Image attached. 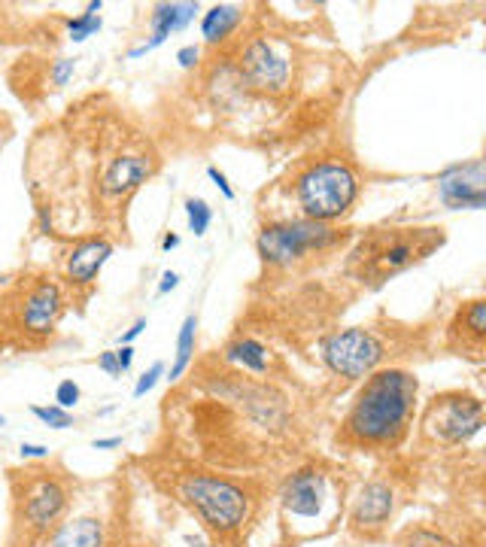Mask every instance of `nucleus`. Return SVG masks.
I'll use <instances>...</instances> for the list:
<instances>
[{
	"label": "nucleus",
	"instance_id": "nucleus-1",
	"mask_svg": "<svg viewBox=\"0 0 486 547\" xmlns=\"http://www.w3.org/2000/svg\"><path fill=\"white\" fill-rule=\"evenodd\" d=\"M420 396L417 374L380 368L365 377L344 423L341 438L353 447H395L411 429Z\"/></svg>",
	"mask_w": 486,
	"mask_h": 547
},
{
	"label": "nucleus",
	"instance_id": "nucleus-2",
	"mask_svg": "<svg viewBox=\"0 0 486 547\" xmlns=\"http://www.w3.org/2000/svg\"><path fill=\"white\" fill-rule=\"evenodd\" d=\"M447 241L444 228L438 225H389V228H371L359 247L350 253V274L362 283L380 286L389 277L408 271L420 262H426L435 250H441Z\"/></svg>",
	"mask_w": 486,
	"mask_h": 547
},
{
	"label": "nucleus",
	"instance_id": "nucleus-3",
	"mask_svg": "<svg viewBox=\"0 0 486 547\" xmlns=\"http://www.w3.org/2000/svg\"><path fill=\"white\" fill-rule=\"evenodd\" d=\"M289 189L301 219L329 225L353 210L362 180L344 159H313L292 174Z\"/></svg>",
	"mask_w": 486,
	"mask_h": 547
},
{
	"label": "nucleus",
	"instance_id": "nucleus-4",
	"mask_svg": "<svg viewBox=\"0 0 486 547\" xmlns=\"http://www.w3.org/2000/svg\"><path fill=\"white\" fill-rule=\"evenodd\" d=\"M180 499L216 532H234L250 514V496L219 475H186L180 481Z\"/></svg>",
	"mask_w": 486,
	"mask_h": 547
},
{
	"label": "nucleus",
	"instance_id": "nucleus-5",
	"mask_svg": "<svg viewBox=\"0 0 486 547\" xmlns=\"http://www.w3.org/2000/svg\"><path fill=\"white\" fill-rule=\"evenodd\" d=\"M341 241L338 228L326 225V222H310V219H283V222H271L259 231V256L268 265H292L310 253L329 250L332 244Z\"/></svg>",
	"mask_w": 486,
	"mask_h": 547
},
{
	"label": "nucleus",
	"instance_id": "nucleus-6",
	"mask_svg": "<svg viewBox=\"0 0 486 547\" xmlns=\"http://www.w3.org/2000/svg\"><path fill=\"white\" fill-rule=\"evenodd\" d=\"M319 356L332 374H338L344 380H365L383 362L386 347L371 329L353 326V329L332 332L319 344Z\"/></svg>",
	"mask_w": 486,
	"mask_h": 547
},
{
	"label": "nucleus",
	"instance_id": "nucleus-7",
	"mask_svg": "<svg viewBox=\"0 0 486 547\" xmlns=\"http://www.w3.org/2000/svg\"><path fill=\"white\" fill-rule=\"evenodd\" d=\"M426 432L444 444H465L483 429V402L462 389L441 393L426 411Z\"/></svg>",
	"mask_w": 486,
	"mask_h": 547
},
{
	"label": "nucleus",
	"instance_id": "nucleus-8",
	"mask_svg": "<svg viewBox=\"0 0 486 547\" xmlns=\"http://www.w3.org/2000/svg\"><path fill=\"white\" fill-rule=\"evenodd\" d=\"M240 76L247 80V86L277 95L289 86L292 67H289V58L274 43L259 37L240 55Z\"/></svg>",
	"mask_w": 486,
	"mask_h": 547
},
{
	"label": "nucleus",
	"instance_id": "nucleus-9",
	"mask_svg": "<svg viewBox=\"0 0 486 547\" xmlns=\"http://www.w3.org/2000/svg\"><path fill=\"white\" fill-rule=\"evenodd\" d=\"M61 314H64V295L55 280L31 283L19 301V326L25 335H34V338L52 335Z\"/></svg>",
	"mask_w": 486,
	"mask_h": 547
},
{
	"label": "nucleus",
	"instance_id": "nucleus-10",
	"mask_svg": "<svg viewBox=\"0 0 486 547\" xmlns=\"http://www.w3.org/2000/svg\"><path fill=\"white\" fill-rule=\"evenodd\" d=\"M438 195L450 210H483L486 204V171L483 159L453 165L438 177Z\"/></svg>",
	"mask_w": 486,
	"mask_h": 547
},
{
	"label": "nucleus",
	"instance_id": "nucleus-11",
	"mask_svg": "<svg viewBox=\"0 0 486 547\" xmlns=\"http://www.w3.org/2000/svg\"><path fill=\"white\" fill-rule=\"evenodd\" d=\"M67 511V490L55 478H34L25 487L19 517L31 532H49Z\"/></svg>",
	"mask_w": 486,
	"mask_h": 547
},
{
	"label": "nucleus",
	"instance_id": "nucleus-12",
	"mask_svg": "<svg viewBox=\"0 0 486 547\" xmlns=\"http://www.w3.org/2000/svg\"><path fill=\"white\" fill-rule=\"evenodd\" d=\"M447 347L468 359H483L486 353V301L471 298L465 301L450 326H447Z\"/></svg>",
	"mask_w": 486,
	"mask_h": 547
},
{
	"label": "nucleus",
	"instance_id": "nucleus-13",
	"mask_svg": "<svg viewBox=\"0 0 486 547\" xmlns=\"http://www.w3.org/2000/svg\"><path fill=\"white\" fill-rule=\"evenodd\" d=\"M110 256H113V241L98 238V234H95V238H79L70 247V253L64 256V280L73 289L92 286Z\"/></svg>",
	"mask_w": 486,
	"mask_h": 547
},
{
	"label": "nucleus",
	"instance_id": "nucleus-14",
	"mask_svg": "<svg viewBox=\"0 0 486 547\" xmlns=\"http://www.w3.org/2000/svg\"><path fill=\"white\" fill-rule=\"evenodd\" d=\"M326 475L319 472V468H301L295 472L286 484H283V508L292 514V517H319L322 514V505H326Z\"/></svg>",
	"mask_w": 486,
	"mask_h": 547
},
{
	"label": "nucleus",
	"instance_id": "nucleus-15",
	"mask_svg": "<svg viewBox=\"0 0 486 547\" xmlns=\"http://www.w3.org/2000/svg\"><path fill=\"white\" fill-rule=\"evenodd\" d=\"M201 13L198 4H155L152 7V16H149V25H152V37L140 46H134L128 52V58H143L146 52L158 49L161 43H165L171 34L189 28L195 22V16Z\"/></svg>",
	"mask_w": 486,
	"mask_h": 547
},
{
	"label": "nucleus",
	"instance_id": "nucleus-16",
	"mask_svg": "<svg viewBox=\"0 0 486 547\" xmlns=\"http://www.w3.org/2000/svg\"><path fill=\"white\" fill-rule=\"evenodd\" d=\"M392 490L389 484H380V481H371L359 490L356 502H353V511H350V523L353 529L359 532H377L383 529V523L389 520L392 514Z\"/></svg>",
	"mask_w": 486,
	"mask_h": 547
},
{
	"label": "nucleus",
	"instance_id": "nucleus-17",
	"mask_svg": "<svg viewBox=\"0 0 486 547\" xmlns=\"http://www.w3.org/2000/svg\"><path fill=\"white\" fill-rule=\"evenodd\" d=\"M49 547H104V523L92 514L58 523Z\"/></svg>",
	"mask_w": 486,
	"mask_h": 547
},
{
	"label": "nucleus",
	"instance_id": "nucleus-18",
	"mask_svg": "<svg viewBox=\"0 0 486 547\" xmlns=\"http://www.w3.org/2000/svg\"><path fill=\"white\" fill-rule=\"evenodd\" d=\"M240 22H243V7H237V4H216L201 19V37L210 46H216V43L228 40L237 31Z\"/></svg>",
	"mask_w": 486,
	"mask_h": 547
},
{
	"label": "nucleus",
	"instance_id": "nucleus-19",
	"mask_svg": "<svg viewBox=\"0 0 486 547\" xmlns=\"http://www.w3.org/2000/svg\"><path fill=\"white\" fill-rule=\"evenodd\" d=\"M225 362L237 365L240 371H250V374H268V347L259 344L256 338H234L228 347H225Z\"/></svg>",
	"mask_w": 486,
	"mask_h": 547
},
{
	"label": "nucleus",
	"instance_id": "nucleus-20",
	"mask_svg": "<svg viewBox=\"0 0 486 547\" xmlns=\"http://www.w3.org/2000/svg\"><path fill=\"white\" fill-rule=\"evenodd\" d=\"M195 341H198V317L195 314H189L186 320H183V326H180V338H177V356H174V365H171V383H177L183 374H186V368L192 365V359H195Z\"/></svg>",
	"mask_w": 486,
	"mask_h": 547
},
{
	"label": "nucleus",
	"instance_id": "nucleus-21",
	"mask_svg": "<svg viewBox=\"0 0 486 547\" xmlns=\"http://www.w3.org/2000/svg\"><path fill=\"white\" fill-rule=\"evenodd\" d=\"M101 10H104V4H101V0H95V4L86 7V13H79V16L67 19V37H70L73 43H83V40L95 37V34L101 31V25H104Z\"/></svg>",
	"mask_w": 486,
	"mask_h": 547
},
{
	"label": "nucleus",
	"instance_id": "nucleus-22",
	"mask_svg": "<svg viewBox=\"0 0 486 547\" xmlns=\"http://www.w3.org/2000/svg\"><path fill=\"white\" fill-rule=\"evenodd\" d=\"M186 216H189V228H192L195 238L207 234V228L213 222V210L207 207L204 198H186Z\"/></svg>",
	"mask_w": 486,
	"mask_h": 547
},
{
	"label": "nucleus",
	"instance_id": "nucleus-23",
	"mask_svg": "<svg viewBox=\"0 0 486 547\" xmlns=\"http://www.w3.org/2000/svg\"><path fill=\"white\" fill-rule=\"evenodd\" d=\"M31 414L40 420V423H46L49 429H70L73 426V414L70 411H64V408H58V405H31Z\"/></svg>",
	"mask_w": 486,
	"mask_h": 547
},
{
	"label": "nucleus",
	"instance_id": "nucleus-24",
	"mask_svg": "<svg viewBox=\"0 0 486 547\" xmlns=\"http://www.w3.org/2000/svg\"><path fill=\"white\" fill-rule=\"evenodd\" d=\"M404 547H453V541H447L432 529H411L404 535Z\"/></svg>",
	"mask_w": 486,
	"mask_h": 547
},
{
	"label": "nucleus",
	"instance_id": "nucleus-25",
	"mask_svg": "<svg viewBox=\"0 0 486 547\" xmlns=\"http://www.w3.org/2000/svg\"><path fill=\"white\" fill-rule=\"evenodd\" d=\"M79 399H83V389H79V383L76 380H61L58 386H55V405L58 408H64V411H70V408H76L79 405Z\"/></svg>",
	"mask_w": 486,
	"mask_h": 547
},
{
	"label": "nucleus",
	"instance_id": "nucleus-26",
	"mask_svg": "<svg viewBox=\"0 0 486 547\" xmlns=\"http://www.w3.org/2000/svg\"><path fill=\"white\" fill-rule=\"evenodd\" d=\"M161 374H165V365H161V362H152L149 371H143L140 380H137V386H134V399H143V396L149 393V389L161 380Z\"/></svg>",
	"mask_w": 486,
	"mask_h": 547
},
{
	"label": "nucleus",
	"instance_id": "nucleus-27",
	"mask_svg": "<svg viewBox=\"0 0 486 547\" xmlns=\"http://www.w3.org/2000/svg\"><path fill=\"white\" fill-rule=\"evenodd\" d=\"M73 70H76V61L73 58H61V61H55V76H52V83L61 89V86H67V80H70V76H73Z\"/></svg>",
	"mask_w": 486,
	"mask_h": 547
},
{
	"label": "nucleus",
	"instance_id": "nucleus-28",
	"mask_svg": "<svg viewBox=\"0 0 486 547\" xmlns=\"http://www.w3.org/2000/svg\"><path fill=\"white\" fill-rule=\"evenodd\" d=\"M177 61H180V67L183 70H192V67H198V61H201V46H183L180 52H177Z\"/></svg>",
	"mask_w": 486,
	"mask_h": 547
},
{
	"label": "nucleus",
	"instance_id": "nucleus-29",
	"mask_svg": "<svg viewBox=\"0 0 486 547\" xmlns=\"http://www.w3.org/2000/svg\"><path fill=\"white\" fill-rule=\"evenodd\" d=\"M207 177H210V180L216 183V189H219V192H222V195H225L228 201H234V189H231L228 177H225V174H222L219 168H213V165H210V168H207Z\"/></svg>",
	"mask_w": 486,
	"mask_h": 547
},
{
	"label": "nucleus",
	"instance_id": "nucleus-30",
	"mask_svg": "<svg viewBox=\"0 0 486 547\" xmlns=\"http://www.w3.org/2000/svg\"><path fill=\"white\" fill-rule=\"evenodd\" d=\"M19 453H22V459H49V447H43V444H22L19 447Z\"/></svg>",
	"mask_w": 486,
	"mask_h": 547
},
{
	"label": "nucleus",
	"instance_id": "nucleus-31",
	"mask_svg": "<svg viewBox=\"0 0 486 547\" xmlns=\"http://www.w3.org/2000/svg\"><path fill=\"white\" fill-rule=\"evenodd\" d=\"M116 362H119V374H122V371H128V368H131V362H134V347H131V344H119V350H116Z\"/></svg>",
	"mask_w": 486,
	"mask_h": 547
},
{
	"label": "nucleus",
	"instance_id": "nucleus-32",
	"mask_svg": "<svg viewBox=\"0 0 486 547\" xmlns=\"http://www.w3.org/2000/svg\"><path fill=\"white\" fill-rule=\"evenodd\" d=\"M98 365L110 374V377H119V362H116V350H107L98 356Z\"/></svg>",
	"mask_w": 486,
	"mask_h": 547
},
{
	"label": "nucleus",
	"instance_id": "nucleus-33",
	"mask_svg": "<svg viewBox=\"0 0 486 547\" xmlns=\"http://www.w3.org/2000/svg\"><path fill=\"white\" fill-rule=\"evenodd\" d=\"M177 286H180V274L177 271H165V274H161V283H158V295H168Z\"/></svg>",
	"mask_w": 486,
	"mask_h": 547
},
{
	"label": "nucleus",
	"instance_id": "nucleus-34",
	"mask_svg": "<svg viewBox=\"0 0 486 547\" xmlns=\"http://www.w3.org/2000/svg\"><path fill=\"white\" fill-rule=\"evenodd\" d=\"M143 329H146V320H137V323H134V326H131L122 338H119V344H134V341L143 335Z\"/></svg>",
	"mask_w": 486,
	"mask_h": 547
},
{
	"label": "nucleus",
	"instance_id": "nucleus-35",
	"mask_svg": "<svg viewBox=\"0 0 486 547\" xmlns=\"http://www.w3.org/2000/svg\"><path fill=\"white\" fill-rule=\"evenodd\" d=\"M119 444H122V438H95L92 441L95 450H110V447H119Z\"/></svg>",
	"mask_w": 486,
	"mask_h": 547
},
{
	"label": "nucleus",
	"instance_id": "nucleus-36",
	"mask_svg": "<svg viewBox=\"0 0 486 547\" xmlns=\"http://www.w3.org/2000/svg\"><path fill=\"white\" fill-rule=\"evenodd\" d=\"M174 247H180V238L177 234H168V238L161 241V250H174Z\"/></svg>",
	"mask_w": 486,
	"mask_h": 547
},
{
	"label": "nucleus",
	"instance_id": "nucleus-37",
	"mask_svg": "<svg viewBox=\"0 0 486 547\" xmlns=\"http://www.w3.org/2000/svg\"><path fill=\"white\" fill-rule=\"evenodd\" d=\"M4 423H7V417H4V414H0V426H4Z\"/></svg>",
	"mask_w": 486,
	"mask_h": 547
}]
</instances>
